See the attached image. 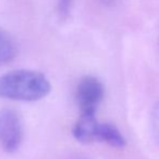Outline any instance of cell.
Segmentation results:
<instances>
[{"label": "cell", "mask_w": 159, "mask_h": 159, "mask_svg": "<svg viewBox=\"0 0 159 159\" xmlns=\"http://www.w3.org/2000/svg\"><path fill=\"white\" fill-rule=\"evenodd\" d=\"M100 122L95 115L81 114L73 129L74 138L80 143L88 144L98 141V128Z\"/></svg>", "instance_id": "4"}, {"label": "cell", "mask_w": 159, "mask_h": 159, "mask_svg": "<svg viewBox=\"0 0 159 159\" xmlns=\"http://www.w3.org/2000/svg\"><path fill=\"white\" fill-rule=\"evenodd\" d=\"M151 129L154 139L159 144V100L154 105L151 114Z\"/></svg>", "instance_id": "7"}, {"label": "cell", "mask_w": 159, "mask_h": 159, "mask_svg": "<svg viewBox=\"0 0 159 159\" xmlns=\"http://www.w3.org/2000/svg\"><path fill=\"white\" fill-rule=\"evenodd\" d=\"M51 84L42 73L30 69H16L0 76V98L34 102L46 98Z\"/></svg>", "instance_id": "1"}, {"label": "cell", "mask_w": 159, "mask_h": 159, "mask_svg": "<svg viewBox=\"0 0 159 159\" xmlns=\"http://www.w3.org/2000/svg\"><path fill=\"white\" fill-rule=\"evenodd\" d=\"M98 142H105L108 145L114 147H124L126 145V140L122 136L115 126L111 124H98Z\"/></svg>", "instance_id": "5"}, {"label": "cell", "mask_w": 159, "mask_h": 159, "mask_svg": "<svg viewBox=\"0 0 159 159\" xmlns=\"http://www.w3.org/2000/svg\"><path fill=\"white\" fill-rule=\"evenodd\" d=\"M16 52L17 48L13 38L0 28V66L12 61Z\"/></svg>", "instance_id": "6"}, {"label": "cell", "mask_w": 159, "mask_h": 159, "mask_svg": "<svg viewBox=\"0 0 159 159\" xmlns=\"http://www.w3.org/2000/svg\"><path fill=\"white\" fill-rule=\"evenodd\" d=\"M103 96L104 87L102 82L92 76L84 77L76 88V101L81 114L95 115Z\"/></svg>", "instance_id": "3"}, {"label": "cell", "mask_w": 159, "mask_h": 159, "mask_svg": "<svg viewBox=\"0 0 159 159\" xmlns=\"http://www.w3.org/2000/svg\"><path fill=\"white\" fill-rule=\"evenodd\" d=\"M23 140V125L19 114L11 108L0 111V145L4 152H16Z\"/></svg>", "instance_id": "2"}]
</instances>
